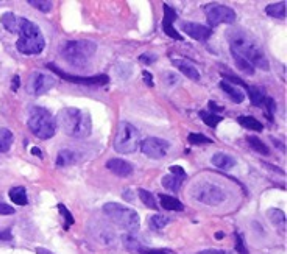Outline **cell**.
I'll return each instance as SVG.
<instances>
[{"label":"cell","instance_id":"1","mask_svg":"<svg viewBox=\"0 0 287 254\" xmlns=\"http://www.w3.org/2000/svg\"><path fill=\"white\" fill-rule=\"evenodd\" d=\"M228 41L231 46V52L239 53V55L247 60L254 69L259 68L265 72L270 69L268 60L265 56L262 47L259 46V42L253 36L243 33L240 30H231V32H228Z\"/></svg>","mask_w":287,"mask_h":254},{"label":"cell","instance_id":"2","mask_svg":"<svg viewBox=\"0 0 287 254\" xmlns=\"http://www.w3.org/2000/svg\"><path fill=\"white\" fill-rule=\"evenodd\" d=\"M55 122H58L60 128L63 130L66 136L74 139H85L92 131L91 116L86 111H81L77 108L61 110Z\"/></svg>","mask_w":287,"mask_h":254},{"label":"cell","instance_id":"3","mask_svg":"<svg viewBox=\"0 0 287 254\" xmlns=\"http://www.w3.org/2000/svg\"><path fill=\"white\" fill-rule=\"evenodd\" d=\"M19 39L16 42V48L22 55H39L44 50L46 41L38 25L27 20L24 18H19V30H18Z\"/></svg>","mask_w":287,"mask_h":254},{"label":"cell","instance_id":"4","mask_svg":"<svg viewBox=\"0 0 287 254\" xmlns=\"http://www.w3.org/2000/svg\"><path fill=\"white\" fill-rule=\"evenodd\" d=\"M95 50H97L95 42L78 39V41H67L61 44L60 55L72 68H85L88 61L94 56Z\"/></svg>","mask_w":287,"mask_h":254},{"label":"cell","instance_id":"5","mask_svg":"<svg viewBox=\"0 0 287 254\" xmlns=\"http://www.w3.org/2000/svg\"><path fill=\"white\" fill-rule=\"evenodd\" d=\"M27 125H29L33 134L41 140L52 139L55 136V131H57V122H55L52 114L46 108H43V106H32L29 110Z\"/></svg>","mask_w":287,"mask_h":254},{"label":"cell","instance_id":"6","mask_svg":"<svg viewBox=\"0 0 287 254\" xmlns=\"http://www.w3.org/2000/svg\"><path fill=\"white\" fill-rule=\"evenodd\" d=\"M103 212L109 220L116 223L117 226H120L122 230L130 231V232L139 230L141 223H139L138 212H134L130 208H125L119 203H106L103 206Z\"/></svg>","mask_w":287,"mask_h":254},{"label":"cell","instance_id":"7","mask_svg":"<svg viewBox=\"0 0 287 254\" xmlns=\"http://www.w3.org/2000/svg\"><path fill=\"white\" fill-rule=\"evenodd\" d=\"M141 136L139 131L128 122H120L116 130L114 150L120 154H131L139 148Z\"/></svg>","mask_w":287,"mask_h":254},{"label":"cell","instance_id":"8","mask_svg":"<svg viewBox=\"0 0 287 254\" xmlns=\"http://www.w3.org/2000/svg\"><path fill=\"white\" fill-rule=\"evenodd\" d=\"M192 195L197 202L206 204V206H218L225 202V192L223 189H220L215 184H209V182H201L197 184L192 190Z\"/></svg>","mask_w":287,"mask_h":254},{"label":"cell","instance_id":"9","mask_svg":"<svg viewBox=\"0 0 287 254\" xmlns=\"http://www.w3.org/2000/svg\"><path fill=\"white\" fill-rule=\"evenodd\" d=\"M204 14H206L208 24L211 26H217L220 24H234V20L237 18L233 8L218 5V4L204 6Z\"/></svg>","mask_w":287,"mask_h":254},{"label":"cell","instance_id":"10","mask_svg":"<svg viewBox=\"0 0 287 254\" xmlns=\"http://www.w3.org/2000/svg\"><path fill=\"white\" fill-rule=\"evenodd\" d=\"M55 83H57V80H55V76H52L50 74L35 72L29 78L27 90H29V94H32V96H43V94L49 92L55 86Z\"/></svg>","mask_w":287,"mask_h":254},{"label":"cell","instance_id":"11","mask_svg":"<svg viewBox=\"0 0 287 254\" xmlns=\"http://www.w3.org/2000/svg\"><path fill=\"white\" fill-rule=\"evenodd\" d=\"M47 69H50L53 74L60 75L63 80L74 84H86V86H103L106 83H109V78L106 75H97V76H75V75H67L64 72H61L55 64H47Z\"/></svg>","mask_w":287,"mask_h":254},{"label":"cell","instance_id":"12","mask_svg":"<svg viewBox=\"0 0 287 254\" xmlns=\"http://www.w3.org/2000/svg\"><path fill=\"white\" fill-rule=\"evenodd\" d=\"M139 148L147 158L161 159V158H164L167 154V152L170 148V144L167 140H162V139H158V138H147L145 140L141 142Z\"/></svg>","mask_w":287,"mask_h":254},{"label":"cell","instance_id":"13","mask_svg":"<svg viewBox=\"0 0 287 254\" xmlns=\"http://www.w3.org/2000/svg\"><path fill=\"white\" fill-rule=\"evenodd\" d=\"M181 30L187 36L195 39V41H206V39H209L211 34H212V30L209 28V26L194 24V22H183L181 24Z\"/></svg>","mask_w":287,"mask_h":254},{"label":"cell","instance_id":"14","mask_svg":"<svg viewBox=\"0 0 287 254\" xmlns=\"http://www.w3.org/2000/svg\"><path fill=\"white\" fill-rule=\"evenodd\" d=\"M106 168L120 178H127L133 173V166L130 162L124 161V159H109L106 162Z\"/></svg>","mask_w":287,"mask_h":254},{"label":"cell","instance_id":"15","mask_svg":"<svg viewBox=\"0 0 287 254\" xmlns=\"http://www.w3.org/2000/svg\"><path fill=\"white\" fill-rule=\"evenodd\" d=\"M172 64L178 69L183 75H186L189 80H194V82H198L200 80V72L195 66L187 61V60H172Z\"/></svg>","mask_w":287,"mask_h":254},{"label":"cell","instance_id":"16","mask_svg":"<svg viewBox=\"0 0 287 254\" xmlns=\"http://www.w3.org/2000/svg\"><path fill=\"white\" fill-rule=\"evenodd\" d=\"M211 162H212V166H215L217 168H222V170H229L237 164L236 158H233L231 154H226V153H215L211 158Z\"/></svg>","mask_w":287,"mask_h":254},{"label":"cell","instance_id":"17","mask_svg":"<svg viewBox=\"0 0 287 254\" xmlns=\"http://www.w3.org/2000/svg\"><path fill=\"white\" fill-rule=\"evenodd\" d=\"M220 89L226 94V96L231 98V102H234V103H242L243 100H245V94H243V90L242 89H239L237 86H234V84H231V83H228V82H223L220 83Z\"/></svg>","mask_w":287,"mask_h":254},{"label":"cell","instance_id":"18","mask_svg":"<svg viewBox=\"0 0 287 254\" xmlns=\"http://www.w3.org/2000/svg\"><path fill=\"white\" fill-rule=\"evenodd\" d=\"M0 24L10 33H18L19 30V18H16L13 12H5V14L0 16Z\"/></svg>","mask_w":287,"mask_h":254},{"label":"cell","instance_id":"19","mask_svg":"<svg viewBox=\"0 0 287 254\" xmlns=\"http://www.w3.org/2000/svg\"><path fill=\"white\" fill-rule=\"evenodd\" d=\"M159 202L161 206L166 209V210H176V212H181L184 209L183 203L178 202L176 198L170 196V195H159Z\"/></svg>","mask_w":287,"mask_h":254},{"label":"cell","instance_id":"20","mask_svg":"<svg viewBox=\"0 0 287 254\" xmlns=\"http://www.w3.org/2000/svg\"><path fill=\"white\" fill-rule=\"evenodd\" d=\"M10 200L18 206H25L29 203V198H27V192L24 187H13L10 190Z\"/></svg>","mask_w":287,"mask_h":254},{"label":"cell","instance_id":"21","mask_svg":"<svg viewBox=\"0 0 287 254\" xmlns=\"http://www.w3.org/2000/svg\"><path fill=\"white\" fill-rule=\"evenodd\" d=\"M265 12L270 16V18H275V19H279V20H284L285 19V4L284 2H278V4H271L267 6Z\"/></svg>","mask_w":287,"mask_h":254},{"label":"cell","instance_id":"22","mask_svg":"<svg viewBox=\"0 0 287 254\" xmlns=\"http://www.w3.org/2000/svg\"><path fill=\"white\" fill-rule=\"evenodd\" d=\"M247 92H248V97L251 100V103L254 106H261L264 104L265 96H264V90L261 88H256V86H247Z\"/></svg>","mask_w":287,"mask_h":254},{"label":"cell","instance_id":"23","mask_svg":"<svg viewBox=\"0 0 287 254\" xmlns=\"http://www.w3.org/2000/svg\"><path fill=\"white\" fill-rule=\"evenodd\" d=\"M75 162V153L71 150H61L57 156V167H67Z\"/></svg>","mask_w":287,"mask_h":254},{"label":"cell","instance_id":"24","mask_svg":"<svg viewBox=\"0 0 287 254\" xmlns=\"http://www.w3.org/2000/svg\"><path fill=\"white\" fill-rule=\"evenodd\" d=\"M247 142H248V145L251 146V148L256 152V153H259V154H264V156H268L270 154V150H268V146L259 139V138H254V136H248L247 138Z\"/></svg>","mask_w":287,"mask_h":254},{"label":"cell","instance_id":"25","mask_svg":"<svg viewBox=\"0 0 287 254\" xmlns=\"http://www.w3.org/2000/svg\"><path fill=\"white\" fill-rule=\"evenodd\" d=\"M231 55H233L239 70H242L243 74H247V75H254V68L243 56H240L239 53H236V52H231Z\"/></svg>","mask_w":287,"mask_h":254},{"label":"cell","instance_id":"26","mask_svg":"<svg viewBox=\"0 0 287 254\" xmlns=\"http://www.w3.org/2000/svg\"><path fill=\"white\" fill-rule=\"evenodd\" d=\"M11 144H13V132L7 128H0V153L8 152Z\"/></svg>","mask_w":287,"mask_h":254},{"label":"cell","instance_id":"27","mask_svg":"<svg viewBox=\"0 0 287 254\" xmlns=\"http://www.w3.org/2000/svg\"><path fill=\"white\" fill-rule=\"evenodd\" d=\"M237 122L247 130H251V131H262L264 126L262 124L259 122V120H256L254 117H239Z\"/></svg>","mask_w":287,"mask_h":254},{"label":"cell","instance_id":"28","mask_svg":"<svg viewBox=\"0 0 287 254\" xmlns=\"http://www.w3.org/2000/svg\"><path fill=\"white\" fill-rule=\"evenodd\" d=\"M162 186L166 187L167 190L170 192H178L180 190V187H181V178H176L173 175H166L162 178Z\"/></svg>","mask_w":287,"mask_h":254},{"label":"cell","instance_id":"29","mask_svg":"<svg viewBox=\"0 0 287 254\" xmlns=\"http://www.w3.org/2000/svg\"><path fill=\"white\" fill-rule=\"evenodd\" d=\"M267 216L270 218V222L275 224V226H279L281 230H284V224H285V216L284 212L279 210V209H271L267 212Z\"/></svg>","mask_w":287,"mask_h":254},{"label":"cell","instance_id":"30","mask_svg":"<svg viewBox=\"0 0 287 254\" xmlns=\"http://www.w3.org/2000/svg\"><path fill=\"white\" fill-rule=\"evenodd\" d=\"M138 196L141 198V202L147 206V208H150V209H158V204H156V200H155V196L150 194V192H147V190H144V189H139L138 190Z\"/></svg>","mask_w":287,"mask_h":254},{"label":"cell","instance_id":"31","mask_svg":"<svg viewBox=\"0 0 287 254\" xmlns=\"http://www.w3.org/2000/svg\"><path fill=\"white\" fill-rule=\"evenodd\" d=\"M200 117L203 118V122L206 124L208 126H211V128H215L218 124L222 122V117L220 116H217V114H212V112H204V111H201L200 112Z\"/></svg>","mask_w":287,"mask_h":254},{"label":"cell","instance_id":"32","mask_svg":"<svg viewBox=\"0 0 287 254\" xmlns=\"http://www.w3.org/2000/svg\"><path fill=\"white\" fill-rule=\"evenodd\" d=\"M169 222H170V218L169 217H164V216H153L152 218L148 220V226L152 230H162L164 226H167L169 224Z\"/></svg>","mask_w":287,"mask_h":254},{"label":"cell","instance_id":"33","mask_svg":"<svg viewBox=\"0 0 287 254\" xmlns=\"http://www.w3.org/2000/svg\"><path fill=\"white\" fill-rule=\"evenodd\" d=\"M29 5L35 6L36 10L43 11V12H49L53 8V4L49 2V0H29Z\"/></svg>","mask_w":287,"mask_h":254},{"label":"cell","instance_id":"34","mask_svg":"<svg viewBox=\"0 0 287 254\" xmlns=\"http://www.w3.org/2000/svg\"><path fill=\"white\" fill-rule=\"evenodd\" d=\"M187 140L192 144V145H204V144H212V139L206 138L200 134V132H192V134H189Z\"/></svg>","mask_w":287,"mask_h":254},{"label":"cell","instance_id":"35","mask_svg":"<svg viewBox=\"0 0 287 254\" xmlns=\"http://www.w3.org/2000/svg\"><path fill=\"white\" fill-rule=\"evenodd\" d=\"M164 20L162 24H169V25H173L175 20H176V12L173 8H170L169 5H164Z\"/></svg>","mask_w":287,"mask_h":254},{"label":"cell","instance_id":"36","mask_svg":"<svg viewBox=\"0 0 287 254\" xmlns=\"http://www.w3.org/2000/svg\"><path fill=\"white\" fill-rule=\"evenodd\" d=\"M162 30H164V33H166L169 38H172V39H176V41H181L183 39V36L175 30V26L173 25H169V24H162Z\"/></svg>","mask_w":287,"mask_h":254},{"label":"cell","instance_id":"37","mask_svg":"<svg viewBox=\"0 0 287 254\" xmlns=\"http://www.w3.org/2000/svg\"><path fill=\"white\" fill-rule=\"evenodd\" d=\"M58 210H60V214L61 216L66 218V230L69 228V226L74 223V217H72V214L67 210V208L66 206H63V204H58Z\"/></svg>","mask_w":287,"mask_h":254},{"label":"cell","instance_id":"38","mask_svg":"<svg viewBox=\"0 0 287 254\" xmlns=\"http://www.w3.org/2000/svg\"><path fill=\"white\" fill-rule=\"evenodd\" d=\"M264 104H265V108H267V116H268V118L271 120V114L275 112V110H276V103H275V100H273V98L265 97Z\"/></svg>","mask_w":287,"mask_h":254},{"label":"cell","instance_id":"39","mask_svg":"<svg viewBox=\"0 0 287 254\" xmlns=\"http://www.w3.org/2000/svg\"><path fill=\"white\" fill-rule=\"evenodd\" d=\"M136 254H172V252H170V251H166V250H152V248L142 246Z\"/></svg>","mask_w":287,"mask_h":254},{"label":"cell","instance_id":"40","mask_svg":"<svg viewBox=\"0 0 287 254\" xmlns=\"http://www.w3.org/2000/svg\"><path fill=\"white\" fill-rule=\"evenodd\" d=\"M170 175L183 180V178H186V172H184V168L180 167V166H172V167H170Z\"/></svg>","mask_w":287,"mask_h":254},{"label":"cell","instance_id":"41","mask_svg":"<svg viewBox=\"0 0 287 254\" xmlns=\"http://www.w3.org/2000/svg\"><path fill=\"white\" fill-rule=\"evenodd\" d=\"M236 250L239 254H248L247 248H245V244H243V240H242V236L240 234H236Z\"/></svg>","mask_w":287,"mask_h":254},{"label":"cell","instance_id":"42","mask_svg":"<svg viewBox=\"0 0 287 254\" xmlns=\"http://www.w3.org/2000/svg\"><path fill=\"white\" fill-rule=\"evenodd\" d=\"M15 214V208H11L5 203H0V216H11Z\"/></svg>","mask_w":287,"mask_h":254},{"label":"cell","instance_id":"43","mask_svg":"<svg viewBox=\"0 0 287 254\" xmlns=\"http://www.w3.org/2000/svg\"><path fill=\"white\" fill-rule=\"evenodd\" d=\"M139 61L144 62V64H153V62L156 61V56H155V55H142V56L139 58Z\"/></svg>","mask_w":287,"mask_h":254},{"label":"cell","instance_id":"44","mask_svg":"<svg viewBox=\"0 0 287 254\" xmlns=\"http://www.w3.org/2000/svg\"><path fill=\"white\" fill-rule=\"evenodd\" d=\"M142 76H144V82H145V84L152 88V86H153V76H152V74H148V72L145 70V72L142 74Z\"/></svg>","mask_w":287,"mask_h":254},{"label":"cell","instance_id":"45","mask_svg":"<svg viewBox=\"0 0 287 254\" xmlns=\"http://www.w3.org/2000/svg\"><path fill=\"white\" fill-rule=\"evenodd\" d=\"M228 80H229V82H233V83H236V86L239 84V86H243V88H247V84H245L243 82H242V80L240 78H236V76H226Z\"/></svg>","mask_w":287,"mask_h":254},{"label":"cell","instance_id":"46","mask_svg":"<svg viewBox=\"0 0 287 254\" xmlns=\"http://www.w3.org/2000/svg\"><path fill=\"white\" fill-rule=\"evenodd\" d=\"M208 106H209V110H211V112H212V114H215V112H218V111H222V110H223V108H220V106H217L214 102H209V104H208Z\"/></svg>","mask_w":287,"mask_h":254},{"label":"cell","instance_id":"47","mask_svg":"<svg viewBox=\"0 0 287 254\" xmlns=\"http://www.w3.org/2000/svg\"><path fill=\"white\" fill-rule=\"evenodd\" d=\"M13 238V236H11V232L7 230V231H0V240H11Z\"/></svg>","mask_w":287,"mask_h":254},{"label":"cell","instance_id":"48","mask_svg":"<svg viewBox=\"0 0 287 254\" xmlns=\"http://www.w3.org/2000/svg\"><path fill=\"white\" fill-rule=\"evenodd\" d=\"M198 254H228V252L218 251V250H204V251H201V252H198Z\"/></svg>","mask_w":287,"mask_h":254},{"label":"cell","instance_id":"49","mask_svg":"<svg viewBox=\"0 0 287 254\" xmlns=\"http://www.w3.org/2000/svg\"><path fill=\"white\" fill-rule=\"evenodd\" d=\"M11 83H13V84H11V89L16 92V90L19 89V76L16 75L15 78H13V82H11Z\"/></svg>","mask_w":287,"mask_h":254},{"label":"cell","instance_id":"50","mask_svg":"<svg viewBox=\"0 0 287 254\" xmlns=\"http://www.w3.org/2000/svg\"><path fill=\"white\" fill-rule=\"evenodd\" d=\"M36 254H53V252H50L49 250H44V248H36Z\"/></svg>","mask_w":287,"mask_h":254},{"label":"cell","instance_id":"51","mask_svg":"<svg viewBox=\"0 0 287 254\" xmlns=\"http://www.w3.org/2000/svg\"><path fill=\"white\" fill-rule=\"evenodd\" d=\"M32 154H35V156H43V153H41V150L39 148H32Z\"/></svg>","mask_w":287,"mask_h":254},{"label":"cell","instance_id":"52","mask_svg":"<svg viewBox=\"0 0 287 254\" xmlns=\"http://www.w3.org/2000/svg\"><path fill=\"white\" fill-rule=\"evenodd\" d=\"M215 237H217V238H223V234H222V232H218V234H217Z\"/></svg>","mask_w":287,"mask_h":254}]
</instances>
